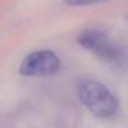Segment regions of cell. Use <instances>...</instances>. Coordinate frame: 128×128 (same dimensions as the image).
I'll return each instance as SVG.
<instances>
[{
    "label": "cell",
    "instance_id": "cell-2",
    "mask_svg": "<svg viewBox=\"0 0 128 128\" xmlns=\"http://www.w3.org/2000/svg\"><path fill=\"white\" fill-rule=\"evenodd\" d=\"M78 43L84 48L90 50L102 58L103 61L112 62V64H121L124 59L122 50L109 39L108 34L99 30H86L78 36Z\"/></svg>",
    "mask_w": 128,
    "mask_h": 128
},
{
    "label": "cell",
    "instance_id": "cell-4",
    "mask_svg": "<svg viewBox=\"0 0 128 128\" xmlns=\"http://www.w3.org/2000/svg\"><path fill=\"white\" fill-rule=\"evenodd\" d=\"M69 6H90V4H98V3H106L110 0H64Z\"/></svg>",
    "mask_w": 128,
    "mask_h": 128
},
{
    "label": "cell",
    "instance_id": "cell-1",
    "mask_svg": "<svg viewBox=\"0 0 128 128\" xmlns=\"http://www.w3.org/2000/svg\"><path fill=\"white\" fill-rule=\"evenodd\" d=\"M77 95L81 103L98 118H112L118 110L116 96L99 81H81L77 86Z\"/></svg>",
    "mask_w": 128,
    "mask_h": 128
},
{
    "label": "cell",
    "instance_id": "cell-3",
    "mask_svg": "<svg viewBox=\"0 0 128 128\" xmlns=\"http://www.w3.org/2000/svg\"><path fill=\"white\" fill-rule=\"evenodd\" d=\"M61 68L58 55L50 50H40L29 54L20 65V73L29 77H47L52 76Z\"/></svg>",
    "mask_w": 128,
    "mask_h": 128
}]
</instances>
